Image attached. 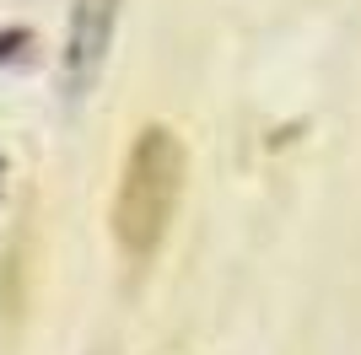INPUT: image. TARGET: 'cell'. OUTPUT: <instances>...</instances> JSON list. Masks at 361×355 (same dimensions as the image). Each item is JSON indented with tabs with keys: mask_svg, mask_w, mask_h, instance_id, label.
Segmentation results:
<instances>
[{
	"mask_svg": "<svg viewBox=\"0 0 361 355\" xmlns=\"http://www.w3.org/2000/svg\"><path fill=\"white\" fill-rule=\"evenodd\" d=\"M183 167H189L183 140L167 124H146L130 140L119 194H114V242H119L124 259H151L162 248L183 194Z\"/></svg>",
	"mask_w": 361,
	"mask_h": 355,
	"instance_id": "cell-1",
	"label": "cell"
},
{
	"mask_svg": "<svg viewBox=\"0 0 361 355\" xmlns=\"http://www.w3.org/2000/svg\"><path fill=\"white\" fill-rule=\"evenodd\" d=\"M114 22H119V0H75L71 6V27H65V92H81L97 81L114 44Z\"/></svg>",
	"mask_w": 361,
	"mask_h": 355,
	"instance_id": "cell-2",
	"label": "cell"
}]
</instances>
